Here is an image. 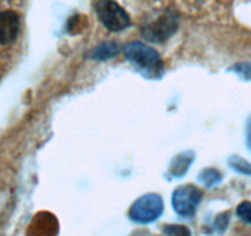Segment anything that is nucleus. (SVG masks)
I'll return each mask as SVG.
<instances>
[{
	"instance_id": "4468645a",
	"label": "nucleus",
	"mask_w": 251,
	"mask_h": 236,
	"mask_svg": "<svg viewBox=\"0 0 251 236\" xmlns=\"http://www.w3.org/2000/svg\"><path fill=\"white\" fill-rule=\"evenodd\" d=\"M229 211L220 214L216 219V229H218L220 231H225L227 229L228 224H229Z\"/></svg>"
},
{
	"instance_id": "7ed1b4c3",
	"label": "nucleus",
	"mask_w": 251,
	"mask_h": 236,
	"mask_svg": "<svg viewBox=\"0 0 251 236\" xmlns=\"http://www.w3.org/2000/svg\"><path fill=\"white\" fill-rule=\"evenodd\" d=\"M164 203L159 194L147 193L137 198L130 206L129 216L135 223L150 224L163 214Z\"/></svg>"
},
{
	"instance_id": "6e6552de",
	"label": "nucleus",
	"mask_w": 251,
	"mask_h": 236,
	"mask_svg": "<svg viewBox=\"0 0 251 236\" xmlns=\"http://www.w3.org/2000/svg\"><path fill=\"white\" fill-rule=\"evenodd\" d=\"M118 53H119V44L115 42H105L91 51L90 58L92 60H108L118 56Z\"/></svg>"
},
{
	"instance_id": "20e7f679",
	"label": "nucleus",
	"mask_w": 251,
	"mask_h": 236,
	"mask_svg": "<svg viewBox=\"0 0 251 236\" xmlns=\"http://www.w3.org/2000/svg\"><path fill=\"white\" fill-rule=\"evenodd\" d=\"M96 12L100 22L113 32L123 31L131 24L129 14L114 0H98Z\"/></svg>"
},
{
	"instance_id": "ddd939ff",
	"label": "nucleus",
	"mask_w": 251,
	"mask_h": 236,
	"mask_svg": "<svg viewBox=\"0 0 251 236\" xmlns=\"http://www.w3.org/2000/svg\"><path fill=\"white\" fill-rule=\"evenodd\" d=\"M237 215L245 223L251 224V202H242L237 208Z\"/></svg>"
},
{
	"instance_id": "1a4fd4ad",
	"label": "nucleus",
	"mask_w": 251,
	"mask_h": 236,
	"mask_svg": "<svg viewBox=\"0 0 251 236\" xmlns=\"http://www.w3.org/2000/svg\"><path fill=\"white\" fill-rule=\"evenodd\" d=\"M199 179H200L205 186L212 187L222 181V175H221V172L216 169H205L200 172V175H199Z\"/></svg>"
},
{
	"instance_id": "423d86ee",
	"label": "nucleus",
	"mask_w": 251,
	"mask_h": 236,
	"mask_svg": "<svg viewBox=\"0 0 251 236\" xmlns=\"http://www.w3.org/2000/svg\"><path fill=\"white\" fill-rule=\"evenodd\" d=\"M20 31V17L11 10L0 12V44L12 43Z\"/></svg>"
},
{
	"instance_id": "9b49d317",
	"label": "nucleus",
	"mask_w": 251,
	"mask_h": 236,
	"mask_svg": "<svg viewBox=\"0 0 251 236\" xmlns=\"http://www.w3.org/2000/svg\"><path fill=\"white\" fill-rule=\"evenodd\" d=\"M163 234L166 236H191L190 230L185 225H179V224L164 225Z\"/></svg>"
},
{
	"instance_id": "0eeeda50",
	"label": "nucleus",
	"mask_w": 251,
	"mask_h": 236,
	"mask_svg": "<svg viewBox=\"0 0 251 236\" xmlns=\"http://www.w3.org/2000/svg\"><path fill=\"white\" fill-rule=\"evenodd\" d=\"M194 160H195V152L193 150L179 152L171 161L168 175L173 178H181L188 174Z\"/></svg>"
},
{
	"instance_id": "9d476101",
	"label": "nucleus",
	"mask_w": 251,
	"mask_h": 236,
	"mask_svg": "<svg viewBox=\"0 0 251 236\" xmlns=\"http://www.w3.org/2000/svg\"><path fill=\"white\" fill-rule=\"evenodd\" d=\"M228 164L232 167L234 171L239 172L242 175H248L251 176V164L249 161H247L245 159H243L242 156H238V155H233L228 160Z\"/></svg>"
},
{
	"instance_id": "39448f33",
	"label": "nucleus",
	"mask_w": 251,
	"mask_h": 236,
	"mask_svg": "<svg viewBox=\"0 0 251 236\" xmlns=\"http://www.w3.org/2000/svg\"><path fill=\"white\" fill-rule=\"evenodd\" d=\"M202 191L195 184H183L174 189L172 196V206L174 211L183 218H191L196 213L202 199Z\"/></svg>"
},
{
	"instance_id": "f257e3e1",
	"label": "nucleus",
	"mask_w": 251,
	"mask_h": 236,
	"mask_svg": "<svg viewBox=\"0 0 251 236\" xmlns=\"http://www.w3.org/2000/svg\"><path fill=\"white\" fill-rule=\"evenodd\" d=\"M125 57L134 64L145 76L152 79L161 78L164 65L161 56L156 49L151 48L142 42H130L124 48Z\"/></svg>"
},
{
	"instance_id": "f03ea898",
	"label": "nucleus",
	"mask_w": 251,
	"mask_h": 236,
	"mask_svg": "<svg viewBox=\"0 0 251 236\" xmlns=\"http://www.w3.org/2000/svg\"><path fill=\"white\" fill-rule=\"evenodd\" d=\"M178 25L179 17L176 12L167 10L147 21L142 27L141 34L146 41L152 43H163L176 33Z\"/></svg>"
},
{
	"instance_id": "2eb2a0df",
	"label": "nucleus",
	"mask_w": 251,
	"mask_h": 236,
	"mask_svg": "<svg viewBox=\"0 0 251 236\" xmlns=\"http://www.w3.org/2000/svg\"><path fill=\"white\" fill-rule=\"evenodd\" d=\"M245 135H247V147L251 151V116L247 120V128H245Z\"/></svg>"
},
{
	"instance_id": "f8f14e48",
	"label": "nucleus",
	"mask_w": 251,
	"mask_h": 236,
	"mask_svg": "<svg viewBox=\"0 0 251 236\" xmlns=\"http://www.w3.org/2000/svg\"><path fill=\"white\" fill-rule=\"evenodd\" d=\"M230 70L234 71L243 80H251V61H242V63L234 64Z\"/></svg>"
}]
</instances>
